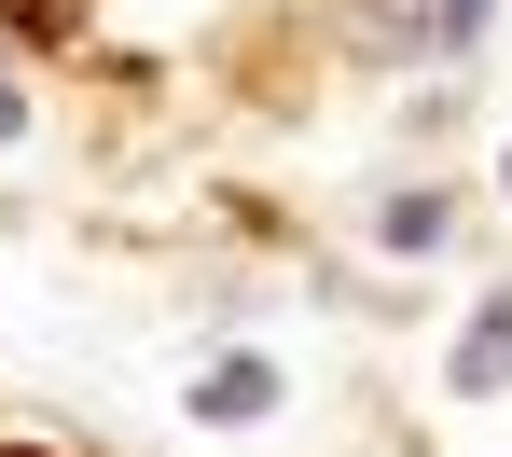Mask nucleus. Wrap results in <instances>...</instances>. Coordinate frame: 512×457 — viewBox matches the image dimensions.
Here are the masks:
<instances>
[{
    "label": "nucleus",
    "mask_w": 512,
    "mask_h": 457,
    "mask_svg": "<svg viewBox=\"0 0 512 457\" xmlns=\"http://www.w3.org/2000/svg\"><path fill=\"white\" fill-rule=\"evenodd\" d=\"M277 402H291V361L277 347H208V361L180 374V416L194 430H263Z\"/></svg>",
    "instance_id": "1"
},
{
    "label": "nucleus",
    "mask_w": 512,
    "mask_h": 457,
    "mask_svg": "<svg viewBox=\"0 0 512 457\" xmlns=\"http://www.w3.org/2000/svg\"><path fill=\"white\" fill-rule=\"evenodd\" d=\"M443 388H457V402H499V388H512V291H485V305H471V333H457Z\"/></svg>",
    "instance_id": "2"
},
{
    "label": "nucleus",
    "mask_w": 512,
    "mask_h": 457,
    "mask_svg": "<svg viewBox=\"0 0 512 457\" xmlns=\"http://www.w3.org/2000/svg\"><path fill=\"white\" fill-rule=\"evenodd\" d=\"M443 236H457V194H388V208H374V250H388V264H429Z\"/></svg>",
    "instance_id": "3"
},
{
    "label": "nucleus",
    "mask_w": 512,
    "mask_h": 457,
    "mask_svg": "<svg viewBox=\"0 0 512 457\" xmlns=\"http://www.w3.org/2000/svg\"><path fill=\"white\" fill-rule=\"evenodd\" d=\"M416 42L443 56V70H471V56L499 42V0H416Z\"/></svg>",
    "instance_id": "4"
},
{
    "label": "nucleus",
    "mask_w": 512,
    "mask_h": 457,
    "mask_svg": "<svg viewBox=\"0 0 512 457\" xmlns=\"http://www.w3.org/2000/svg\"><path fill=\"white\" fill-rule=\"evenodd\" d=\"M0 139H28V84L14 70H0Z\"/></svg>",
    "instance_id": "5"
},
{
    "label": "nucleus",
    "mask_w": 512,
    "mask_h": 457,
    "mask_svg": "<svg viewBox=\"0 0 512 457\" xmlns=\"http://www.w3.org/2000/svg\"><path fill=\"white\" fill-rule=\"evenodd\" d=\"M499 194H512V153H499Z\"/></svg>",
    "instance_id": "6"
},
{
    "label": "nucleus",
    "mask_w": 512,
    "mask_h": 457,
    "mask_svg": "<svg viewBox=\"0 0 512 457\" xmlns=\"http://www.w3.org/2000/svg\"><path fill=\"white\" fill-rule=\"evenodd\" d=\"M0 457H28V444H0Z\"/></svg>",
    "instance_id": "7"
}]
</instances>
